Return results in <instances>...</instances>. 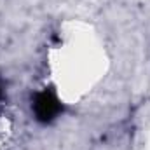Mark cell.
Instances as JSON below:
<instances>
[{"mask_svg":"<svg viewBox=\"0 0 150 150\" xmlns=\"http://www.w3.org/2000/svg\"><path fill=\"white\" fill-rule=\"evenodd\" d=\"M32 110H33V115L38 122L49 124L56 117H59V113L63 112V105L52 89H44V91H38L33 96Z\"/></svg>","mask_w":150,"mask_h":150,"instance_id":"obj_1","label":"cell"},{"mask_svg":"<svg viewBox=\"0 0 150 150\" xmlns=\"http://www.w3.org/2000/svg\"><path fill=\"white\" fill-rule=\"evenodd\" d=\"M5 98V86H4V80H2V77H0V101Z\"/></svg>","mask_w":150,"mask_h":150,"instance_id":"obj_2","label":"cell"}]
</instances>
